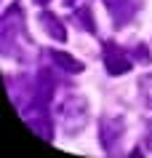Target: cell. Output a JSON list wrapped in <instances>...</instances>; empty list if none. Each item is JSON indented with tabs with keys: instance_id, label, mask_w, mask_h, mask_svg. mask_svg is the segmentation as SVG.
<instances>
[{
	"instance_id": "1",
	"label": "cell",
	"mask_w": 152,
	"mask_h": 158,
	"mask_svg": "<svg viewBox=\"0 0 152 158\" xmlns=\"http://www.w3.org/2000/svg\"><path fill=\"white\" fill-rule=\"evenodd\" d=\"M85 123H88V102L77 94H69L59 105V126L64 129L67 137H72V134L83 131Z\"/></svg>"
},
{
	"instance_id": "2",
	"label": "cell",
	"mask_w": 152,
	"mask_h": 158,
	"mask_svg": "<svg viewBox=\"0 0 152 158\" xmlns=\"http://www.w3.org/2000/svg\"><path fill=\"white\" fill-rule=\"evenodd\" d=\"M101 59H104V67H107L110 75H126V73H131V67H134L131 51L120 48L115 40H104L101 43Z\"/></svg>"
},
{
	"instance_id": "3",
	"label": "cell",
	"mask_w": 152,
	"mask_h": 158,
	"mask_svg": "<svg viewBox=\"0 0 152 158\" xmlns=\"http://www.w3.org/2000/svg\"><path fill=\"white\" fill-rule=\"evenodd\" d=\"M123 134H126L123 118H115V115L101 118V123H99V142H101V148H104L107 156H115V153H118V145H120V139H123Z\"/></svg>"
},
{
	"instance_id": "4",
	"label": "cell",
	"mask_w": 152,
	"mask_h": 158,
	"mask_svg": "<svg viewBox=\"0 0 152 158\" xmlns=\"http://www.w3.org/2000/svg\"><path fill=\"white\" fill-rule=\"evenodd\" d=\"M104 8L110 11L115 27H126L136 19V14L142 8V0H104Z\"/></svg>"
},
{
	"instance_id": "5",
	"label": "cell",
	"mask_w": 152,
	"mask_h": 158,
	"mask_svg": "<svg viewBox=\"0 0 152 158\" xmlns=\"http://www.w3.org/2000/svg\"><path fill=\"white\" fill-rule=\"evenodd\" d=\"M37 22H40V27L51 35V38H53V40H59V43L67 40V32H64V24H61L59 16H53V14H48V11H43Z\"/></svg>"
},
{
	"instance_id": "6",
	"label": "cell",
	"mask_w": 152,
	"mask_h": 158,
	"mask_svg": "<svg viewBox=\"0 0 152 158\" xmlns=\"http://www.w3.org/2000/svg\"><path fill=\"white\" fill-rule=\"evenodd\" d=\"M45 56L53 62V64L59 67V70H64V73H83V64L77 62L75 56H69V54H64V51H56V48H51L45 51Z\"/></svg>"
},
{
	"instance_id": "7",
	"label": "cell",
	"mask_w": 152,
	"mask_h": 158,
	"mask_svg": "<svg viewBox=\"0 0 152 158\" xmlns=\"http://www.w3.org/2000/svg\"><path fill=\"white\" fill-rule=\"evenodd\" d=\"M72 19H75V24L77 27H83L85 32H91V35H96V24H93V14H91V8L88 6H80V8L72 14Z\"/></svg>"
},
{
	"instance_id": "8",
	"label": "cell",
	"mask_w": 152,
	"mask_h": 158,
	"mask_svg": "<svg viewBox=\"0 0 152 158\" xmlns=\"http://www.w3.org/2000/svg\"><path fill=\"white\" fill-rule=\"evenodd\" d=\"M139 94H142V99H144V105L147 107H152V73H147V75H142L139 78Z\"/></svg>"
},
{
	"instance_id": "9",
	"label": "cell",
	"mask_w": 152,
	"mask_h": 158,
	"mask_svg": "<svg viewBox=\"0 0 152 158\" xmlns=\"http://www.w3.org/2000/svg\"><path fill=\"white\" fill-rule=\"evenodd\" d=\"M131 56H134L136 62H144V64H147V62H150V51H147V46H142V43H139V46H134V48H131Z\"/></svg>"
},
{
	"instance_id": "10",
	"label": "cell",
	"mask_w": 152,
	"mask_h": 158,
	"mask_svg": "<svg viewBox=\"0 0 152 158\" xmlns=\"http://www.w3.org/2000/svg\"><path fill=\"white\" fill-rule=\"evenodd\" d=\"M144 148H147V150H152V121H150V126H147V137H144Z\"/></svg>"
},
{
	"instance_id": "11",
	"label": "cell",
	"mask_w": 152,
	"mask_h": 158,
	"mask_svg": "<svg viewBox=\"0 0 152 158\" xmlns=\"http://www.w3.org/2000/svg\"><path fill=\"white\" fill-rule=\"evenodd\" d=\"M35 3H37V6H45V3H48V0H35Z\"/></svg>"
}]
</instances>
